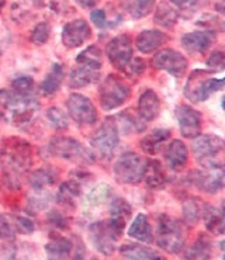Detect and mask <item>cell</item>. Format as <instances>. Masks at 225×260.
Segmentation results:
<instances>
[{
  "instance_id": "1",
  "label": "cell",
  "mask_w": 225,
  "mask_h": 260,
  "mask_svg": "<svg viewBox=\"0 0 225 260\" xmlns=\"http://www.w3.org/2000/svg\"><path fill=\"white\" fill-rule=\"evenodd\" d=\"M0 106L5 109L13 124H25L31 120L37 110L40 109V102L33 93H18L13 89L0 91Z\"/></svg>"
},
{
  "instance_id": "2",
  "label": "cell",
  "mask_w": 225,
  "mask_h": 260,
  "mask_svg": "<svg viewBox=\"0 0 225 260\" xmlns=\"http://www.w3.org/2000/svg\"><path fill=\"white\" fill-rule=\"evenodd\" d=\"M156 242L160 249H164L168 253H180L184 242L186 235L183 231L182 224L169 217V215H159L156 221Z\"/></svg>"
},
{
  "instance_id": "3",
  "label": "cell",
  "mask_w": 225,
  "mask_h": 260,
  "mask_svg": "<svg viewBox=\"0 0 225 260\" xmlns=\"http://www.w3.org/2000/svg\"><path fill=\"white\" fill-rule=\"evenodd\" d=\"M207 71H195L190 75L184 87V94L193 103H200L207 100L215 91L222 90L224 79L208 78Z\"/></svg>"
},
{
  "instance_id": "4",
  "label": "cell",
  "mask_w": 225,
  "mask_h": 260,
  "mask_svg": "<svg viewBox=\"0 0 225 260\" xmlns=\"http://www.w3.org/2000/svg\"><path fill=\"white\" fill-rule=\"evenodd\" d=\"M146 164L148 160L145 157L140 156L134 152H125L114 164L116 179L124 184H137L144 179Z\"/></svg>"
},
{
  "instance_id": "5",
  "label": "cell",
  "mask_w": 225,
  "mask_h": 260,
  "mask_svg": "<svg viewBox=\"0 0 225 260\" xmlns=\"http://www.w3.org/2000/svg\"><path fill=\"white\" fill-rule=\"evenodd\" d=\"M48 151L51 152L52 156L61 157L65 160L82 162V164L94 162V155L87 151L76 139L69 138V137H55L51 139Z\"/></svg>"
},
{
  "instance_id": "6",
  "label": "cell",
  "mask_w": 225,
  "mask_h": 260,
  "mask_svg": "<svg viewBox=\"0 0 225 260\" xmlns=\"http://www.w3.org/2000/svg\"><path fill=\"white\" fill-rule=\"evenodd\" d=\"M118 141H120V133H118L116 118H107L91 137L90 145L99 156L104 160H109L116 151Z\"/></svg>"
},
{
  "instance_id": "7",
  "label": "cell",
  "mask_w": 225,
  "mask_h": 260,
  "mask_svg": "<svg viewBox=\"0 0 225 260\" xmlns=\"http://www.w3.org/2000/svg\"><path fill=\"white\" fill-rule=\"evenodd\" d=\"M99 96L100 104L104 110H113L121 107L127 102L128 97L131 96V90L121 78L116 75H109L100 86Z\"/></svg>"
},
{
  "instance_id": "8",
  "label": "cell",
  "mask_w": 225,
  "mask_h": 260,
  "mask_svg": "<svg viewBox=\"0 0 225 260\" xmlns=\"http://www.w3.org/2000/svg\"><path fill=\"white\" fill-rule=\"evenodd\" d=\"M193 153L196 159L203 166H213V165H221L217 159L224 151V141L217 135L206 134L196 137L195 142L191 145Z\"/></svg>"
},
{
  "instance_id": "9",
  "label": "cell",
  "mask_w": 225,
  "mask_h": 260,
  "mask_svg": "<svg viewBox=\"0 0 225 260\" xmlns=\"http://www.w3.org/2000/svg\"><path fill=\"white\" fill-rule=\"evenodd\" d=\"M109 221H98L89 226V239L99 253L110 256L117 249V241L120 238Z\"/></svg>"
},
{
  "instance_id": "10",
  "label": "cell",
  "mask_w": 225,
  "mask_h": 260,
  "mask_svg": "<svg viewBox=\"0 0 225 260\" xmlns=\"http://www.w3.org/2000/svg\"><path fill=\"white\" fill-rule=\"evenodd\" d=\"M67 109L69 117L80 125H91L98 120V111L94 104L79 93H73L68 97Z\"/></svg>"
},
{
  "instance_id": "11",
  "label": "cell",
  "mask_w": 225,
  "mask_h": 260,
  "mask_svg": "<svg viewBox=\"0 0 225 260\" xmlns=\"http://www.w3.org/2000/svg\"><path fill=\"white\" fill-rule=\"evenodd\" d=\"M152 65L155 69H160L171 73L172 76L180 78L186 73L187 69V59L183 54L176 49H164L152 58Z\"/></svg>"
},
{
  "instance_id": "12",
  "label": "cell",
  "mask_w": 225,
  "mask_h": 260,
  "mask_svg": "<svg viewBox=\"0 0 225 260\" xmlns=\"http://www.w3.org/2000/svg\"><path fill=\"white\" fill-rule=\"evenodd\" d=\"M106 54L110 62L120 71H124L130 61L133 59V41L128 34L114 37L110 40L106 48Z\"/></svg>"
},
{
  "instance_id": "13",
  "label": "cell",
  "mask_w": 225,
  "mask_h": 260,
  "mask_svg": "<svg viewBox=\"0 0 225 260\" xmlns=\"http://www.w3.org/2000/svg\"><path fill=\"white\" fill-rule=\"evenodd\" d=\"M193 182L204 193L217 194L224 188V169L222 165L204 166L200 172H195Z\"/></svg>"
},
{
  "instance_id": "14",
  "label": "cell",
  "mask_w": 225,
  "mask_h": 260,
  "mask_svg": "<svg viewBox=\"0 0 225 260\" xmlns=\"http://www.w3.org/2000/svg\"><path fill=\"white\" fill-rule=\"evenodd\" d=\"M176 120L179 122L180 133L184 138H196L201 133L203 115L200 111L191 109L186 104H180L175 111Z\"/></svg>"
},
{
  "instance_id": "15",
  "label": "cell",
  "mask_w": 225,
  "mask_h": 260,
  "mask_svg": "<svg viewBox=\"0 0 225 260\" xmlns=\"http://www.w3.org/2000/svg\"><path fill=\"white\" fill-rule=\"evenodd\" d=\"M91 37V28L83 18H76L63 25L62 30V44L69 49L78 48Z\"/></svg>"
},
{
  "instance_id": "16",
  "label": "cell",
  "mask_w": 225,
  "mask_h": 260,
  "mask_svg": "<svg viewBox=\"0 0 225 260\" xmlns=\"http://www.w3.org/2000/svg\"><path fill=\"white\" fill-rule=\"evenodd\" d=\"M215 41V34L213 31H193L187 32L182 37V45L186 51L191 54H204L206 51L211 48Z\"/></svg>"
},
{
  "instance_id": "17",
  "label": "cell",
  "mask_w": 225,
  "mask_h": 260,
  "mask_svg": "<svg viewBox=\"0 0 225 260\" xmlns=\"http://www.w3.org/2000/svg\"><path fill=\"white\" fill-rule=\"evenodd\" d=\"M5 157L12 170L25 172L31 164L30 146L25 144V141H18V144H10L5 151Z\"/></svg>"
},
{
  "instance_id": "18",
  "label": "cell",
  "mask_w": 225,
  "mask_h": 260,
  "mask_svg": "<svg viewBox=\"0 0 225 260\" xmlns=\"http://www.w3.org/2000/svg\"><path fill=\"white\" fill-rule=\"evenodd\" d=\"M130 218H131V206L128 204L127 200H124L122 197H116L111 200L109 222L120 235L125 230Z\"/></svg>"
},
{
  "instance_id": "19",
  "label": "cell",
  "mask_w": 225,
  "mask_h": 260,
  "mask_svg": "<svg viewBox=\"0 0 225 260\" xmlns=\"http://www.w3.org/2000/svg\"><path fill=\"white\" fill-rule=\"evenodd\" d=\"M187 159H189L187 146L180 139L172 141L165 151V160L173 172H180L187 164Z\"/></svg>"
},
{
  "instance_id": "20",
  "label": "cell",
  "mask_w": 225,
  "mask_h": 260,
  "mask_svg": "<svg viewBox=\"0 0 225 260\" xmlns=\"http://www.w3.org/2000/svg\"><path fill=\"white\" fill-rule=\"evenodd\" d=\"M168 41V36L160 30H145L135 38V47L142 54H152Z\"/></svg>"
},
{
  "instance_id": "21",
  "label": "cell",
  "mask_w": 225,
  "mask_h": 260,
  "mask_svg": "<svg viewBox=\"0 0 225 260\" xmlns=\"http://www.w3.org/2000/svg\"><path fill=\"white\" fill-rule=\"evenodd\" d=\"M171 135L169 129H164V128L153 129L141 139V149L145 152L146 155H152V156L158 155L159 152H162L166 142L171 139Z\"/></svg>"
},
{
  "instance_id": "22",
  "label": "cell",
  "mask_w": 225,
  "mask_h": 260,
  "mask_svg": "<svg viewBox=\"0 0 225 260\" xmlns=\"http://www.w3.org/2000/svg\"><path fill=\"white\" fill-rule=\"evenodd\" d=\"M159 107H160V102L158 94L153 90L144 91L138 102V117L144 122L153 121L159 114Z\"/></svg>"
},
{
  "instance_id": "23",
  "label": "cell",
  "mask_w": 225,
  "mask_h": 260,
  "mask_svg": "<svg viewBox=\"0 0 225 260\" xmlns=\"http://www.w3.org/2000/svg\"><path fill=\"white\" fill-rule=\"evenodd\" d=\"M44 249L48 260H69L72 253V242L65 236L52 235Z\"/></svg>"
},
{
  "instance_id": "24",
  "label": "cell",
  "mask_w": 225,
  "mask_h": 260,
  "mask_svg": "<svg viewBox=\"0 0 225 260\" xmlns=\"http://www.w3.org/2000/svg\"><path fill=\"white\" fill-rule=\"evenodd\" d=\"M142 180H145L146 186L149 188L160 190L166 187V184L169 183V177L159 160H148Z\"/></svg>"
},
{
  "instance_id": "25",
  "label": "cell",
  "mask_w": 225,
  "mask_h": 260,
  "mask_svg": "<svg viewBox=\"0 0 225 260\" xmlns=\"http://www.w3.org/2000/svg\"><path fill=\"white\" fill-rule=\"evenodd\" d=\"M120 253L127 260H165L164 256L155 249L140 243H124L120 248Z\"/></svg>"
},
{
  "instance_id": "26",
  "label": "cell",
  "mask_w": 225,
  "mask_h": 260,
  "mask_svg": "<svg viewBox=\"0 0 225 260\" xmlns=\"http://www.w3.org/2000/svg\"><path fill=\"white\" fill-rule=\"evenodd\" d=\"M128 235L144 243H151L153 241V231L149 224V219L145 214H138L128 230Z\"/></svg>"
},
{
  "instance_id": "27",
  "label": "cell",
  "mask_w": 225,
  "mask_h": 260,
  "mask_svg": "<svg viewBox=\"0 0 225 260\" xmlns=\"http://www.w3.org/2000/svg\"><path fill=\"white\" fill-rule=\"evenodd\" d=\"M99 79H100V71L79 65L69 75V87H72V89L86 87L87 85L96 83Z\"/></svg>"
},
{
  "instance_id": "28",
  "label": "cell",
  "mask_w": 225,
  "mask_h": 260,
  "mask_svg": "<svg viewBox=\"0 0 225 260\" xmlns=\"http://www.w3.org/2000/svg\"><path fill=\"white\" fill-rule=\"evenodd\" d=\"M203 215V221L206 224L210 232L217 234V235H222L224 234V214L221 210L215 208V207H206V210L201 212Z\"/></svg>"
},
{
  "instance_id": "29",
  "label": "cell",
  "mask_w": 225,
  "mask_h": 260,
  "mask_svg": "<svg viewBox=\"0 0 225 260\" xmlns=\"http://www.w3.org/2000/svg\"><path fill=\"white\" fill-rule=\"evenodd\" d=\"M155 23L165 28H172L179 20V12L168 2H160L155 12Z\"/></svg>"
},
{
  "instance_id": "30",
  "label": "cell",
  "mask_w": 225,
  "mask_h": 260,
  "mask_svg": "<svg viewBox=\"0 0 225 260\" xmlns=\"http://www.w3.org/2000/svg\"><path fill=\"white\" fill-rule=\"evenodd\" d=\"M80 196L79 183L69 180L62 183L56 193V201L63 207H75V201Z\"/></svg>"
},
{
  "instance_id": "31",
  "label": "cell",
  "mask_w": 225,
  "mask_h": 260,
  "mask_svg": "<svg viewBox=\"0 0 225 260\" xmlns=\"http://www.w3.org/2000/svg\"><path fill=\"white\" fill-rule=\"evenodd\" d=\"M76 62L79 63L80 67H86L90 68V69L100 71L102 69V51L96 45H90V47L83 49L76 56Z\"/></svg>"
},
{
  "instance_id": "32",
  "label": "cell",
  "mask_w": 225,
  "mask_h": 260,
  "mask_svg": "<svg viewBox=\"0 0 225 260\" xmlns=\"http://www.w3.org/2000/svg\"><path fill=\"white\" fill-rule=\"evenodd\" d=\"M62 80H63V68L61 63H54L47 78L44 79L41 83V90L45 94H52L59 89Z\"/></svg>"
},
{
  "instance_id": "33",
  "label": "cell",
  "mask_w": 225,
  "mask_h": 260,
  "mask_svg": "<svg viewBox=\"0 0 225 260\" xmlns=\"http://www.w3.org/2000/svg\"><path fill=\"white\" fill-rule=\"evenodd\" d=\"M56 182L55 175L48 169H38L36 170L28 179V183L33 190L36 191H45V188L52 186Z\"/></svg>"
},
{
  "instance_id": "34",
  "label": "cell",
  "mask_w": 225,
  "mask_h": 260,
  "mask_svg": "<svg viewBox=\"0 0 225 260\" xmlns=\"http://www.w3.org/2000/svg\"><path fill=\"white\" fill-rule=\"evenodd\" d=\"M125 10L134 18H142L152 12L155 0H125Z\"/></svg>"
},
{
  "instance_id": "35",
  "label": "cell",
  "mask_w": 225,
  "mask_h": 260,
  "mask_svg": "<svg viewBox=\"0 0 225 260\" xmlns=\"http://www.w3.org/2000/svg\"><path fill=\"white\" fill-rule=\"evenodd\" d=\"M111 196H113V188L110 187L109 184H99L86 196L85 206L98 207L100 204H104Z\"/></svg>"
},
{
  "instance_id": "36",
  "label": "cell",
  "mask_w": 225,
  "mask_h": 260,
  "mask_svg": "<svg viewBox=\"0 0 225 260\" xmlns=\"http://www.w3.org/2000/svg\"><path fill=\"white\" fill-rule=\"evenodd\" d=\"M211 253V246L206 238L200 236L195 245L189 249V252L186 254V260H208Z\"/></svg>"
},
{
  "instance_id": "37",
  "label": "cell",
  "mask_w": 225,
  "mask_h": 260,
  "mask_svg": "<svg viewBox=\"0 0 225 260\" xmlns=\"http://www.w3.org/2000/svg\"><path fill=\"white\" fill-rule=\"evenodd\" d=\"M201 206L197 200H189L183 204V211H182V218L183 222L187 225H196L199 222V219L201 217Z\"/></svg>"
},
{
  "instance_id": "38",
  "label": "cell",
  "mask_w": 225,
  "mask_h": 260,
  "mask_svg": "<svg viewBox=\"0 0 225 260\" xmlns=\"http://www.w3.org/2000/svg\"><path fill=\"white\" fill-rule=\"evenodd\" d=\"M49 36H51V25L43 21V23H38L31 30L30 40L31 43L36 44V45H43V44L48 43Z\"/></svg>"
},
{
  "instance_id": "39",
  "label": "cell",
  "mask_w": 225,
  "mask_h": 260,
  "mask_svg": "<svg viewBox=\"0 0 225 260\" xmlns=\"http://www.w3.org/2000/svg\"><path fill=\"white\" fill-rule=\"evenodd\" d=\"M47 118L51 122V125L56 129H65L69 125L67 114L58 107H49L48 111H47Z\"/></svg>"
},
{
  "instance_id": "40",
  "label": "cell",
  "mask_w": 225,
  "mask_h": 260,
  "mask_svg": "<svg viewBox=\"0 0 225 260\" xmlns=\"http://www.w3.org/2000/svg\"><path fill=\"white\" fill-rule=\"evenodd\" d=\"M16 234L17 232H16L14 218L2 214L0 215V241H10Z\"/></svg>"
},
{
  "instance_id": "41",
  "label": "cell",
  "mask_w": 225,
  "mask_h": 260,
  "mask_svg": "<svg viewBox=\"0 0 225 260\" xmlns=\"http://www.w3.org/2000/svg\"><path fill=\"white\" fill-rule=\"evenodd\" d=\"M14 225H16V232L17 234H33L36 230V224L34 221H31L30 218L27 217H14Z\"/></svg>"
},
{
  "instance_id": "42",
  "label": "cell",
  "mask_w": 225,
  "mask_h": 260,
  "mask_svg": "<svg viewBox=\"0 0 225 260\" xmlns=\"http://www.w3.org/2000/svg\"><path fill=\"white\" fill-rule=\"evenodd\" d=\"M34 80L31 78H18L16 79L14 82L12 83V89L13 90L18 91V93H33V89H34Z\"/></svg>"
},
{
  "instance_id": "43",
  "label": "cell",
  "mask_w": 225,
  "mask_h": 260,
  "mask_svg": "<svg viewBox=\"0 0 225 260\" xmlns=\"http://www.w3.org/2000/svg\"><path fill=\"white\" fill-rule=\"evenodd\" d=\"M145 71V61L141 58H133L122 72H125L128 76H141Z\"/></svg>"
},
{
  "instance_id": "44",
  "label": "cell",
  "mask_w": 225,
  "mask_h": 260,
  "mask_svg": "<svg viewBox=\"0 0 225 260\" xmlns=\"http://www.w3.org/2000/svg\"><path fill=\"white\" fill-rule=\"evenodd\" d=\"M225 65V58L222 51H214L213 54L208 56L207 67L214 71H222Z\"/></svg>"
},
{
  "instance_id": "45",
  "label": "cell",
  "mask_w": 225,
  "mask_h": 260,
  "mask_svg": "<svg viewBox=\"0 0 225 260\" xmlns=\"http://www.w3.org/2000/svg\"><path fill=\"white\" fill-rule=\"evenodd\" d=\"M48 222L52 226H55L56 230H65L68 226V219L63 215L62 212L59 211H51L48 214Z\"/></svg>"
},
{
  "instance_id": "46",
  "label": "cell",
  "mask_w": 225,
  "mask_h": 260,
  "mask_svg": "<svg viewBox=\"0 0 225 260\" xmlns=\"http://www.w3.org/2000/svg\"><path fill=\"white\" fill-rule=\"evenodd\" d=\"M90 21L96 25L98 28L103 30L107 25V17H106V12L102 9H96L90 13Z\"/></svg>"
},
{
  "instance_id": "47",
  "label": "cell",
  "mask_w": 225,
  "mask_h": 260,
  "mask_svg": "<svg viewBox=\"0 0 225 260\" xmlns=\"http://www.w3.org/2000/svg\"><path fill=\"white\" fill-rule=\"evenodd\" d=\"M169 2L179 7L180 10H195L200 3V0H169Z\"/></svg>"
},
{
  "instance_id": "48",
  "label": "cell",
  "mask_w": 225,
  "mask_h": 260,
  "mask_svg": "<svg viewBox=\"0 0 225 260\" xmlns=\"http://www.w3.org/2000/svg\"><path fill=\"white\" fill-rule=\"evenodd\" d=\"M16 257V249L13 245H6L0 249V260H14Z\"/></svg>"
},
{
  "instance_id": "49",
  "label": "cell",
  "mask_w": 225,
  "mask_h": 260,
  "mask_svg": "<svg viewBox=\"0 0 225 260\" xmlns=\"http://www.w3.org/2000/svg\"><path fill=\"white\" fill-rule=\"evenodd\" d=\"M76 3L83 9H91L99 3V0H76Z\"/></svg>"
},
{
  "instance_id": "50",
  "label": "cell",
  "mask_w": 225,
  "mask_h": 260,
  "mask_svg": "<svg viewBox=\"0 0 225 260\" xmlns=\"http://www.w3.org/2000/svg\"><path fill=\"white\" fill-rule=\"evenodd\" d=\"M75 260H85V256H83V253H76V257H75Z\"/></svg>"
},
{
  "instance_id": "51",
  "label": "cell",
  "mask_w": 225,
  "mask_h": 260,
  "mask_svg": "<svg viewBox=\"0 0 225 260\" xmlns=\"http://www.w3.org/2000/svg\"><path fill=\"white\" fill-rule=\"evenodd\" d=\"M5 6H6V0H0V13H2Z\"/></svg>"
},
{
  "instance_id": "52",
  "label": "cell",
  "mask_w": 225,
  "mask_h": 260,
  "mask_svg": "<svg viewBox=\"0 0 225 260\" xmlns=\"http://www.w3.org/2000/svg\"><path fill=\"white\" fill-rule=\"evenodd\" d=\"M37 2H41V0H37Z\"/></svg>"
}]
</instances>
